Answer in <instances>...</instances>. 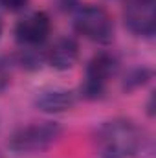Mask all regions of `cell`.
Masks as SVG:
<instances>
[{"mask_svg": "<svg viewBox=\"0 0 156 158\" xmlns=\"http://www.w3.org/2000/svg\"><path fill=\"white\" fill-rule=\"evenodd\" d=\"M142 143V131L130 119L105 121L94 132V149L99 158H132Z\"/></svg>", "mask_w": 156, "mask_h": 158, "instance_id": "cell-1", "label": "cell"}, {"mask_svg": "<svg viewBox=\"0 0 156 158\" xmlns=\"http://www.w3.org/2000/svg\"><path fill=\"white\" fill-rule=\"evenodd\" d=\"M61 132L63 129L55 121H37L15 131L7 145L13 153H18V155L40 153V151H46L50 145H53L61 138Z\"/></svg>", "mask_w": 156, "mask_h": 158, "instance_id": "cell-2", "label": "cell"}, {"mask_svg": "<svg viewBox=\"0 0 156 158\" xmlns=\"http://www.w3.org/2000/svg\"><path fill=\"white\" fill-rule=\"evenodd\" d=\"M74 26L79 35L84 39L97 42V44H109L114 39V22L107 9L99 6H84L79 7L74 17Z\"/></svg>", "mask_w": 156, "mask_h": 158, "instance_id": "cell-3", "label": "cell"}, {"mask_svg": "<svg viewBox=\"0 0 156 158\" xmlns=\"http://www.w3.org/2000/svg\"><path fill=\"white\" fill-rule=\"evenodd\" d=\"M117 66H119L117 59L109 52H101V53L94 55L86 66V79L81 86L83 96L88 99L101 98L105 94L107 83L116 76Z\"/></svg>", "mask_w": 156, "mask_h": 158, "instance_id": "cell-4", "label": "cell"}, {"mask_svg": "<svg viewBox=\"0 0 156 158\" xmlns=\"http://www.w3.org/2000/svg\"><path fill=\"white\" fill-rule=\"evenodd\" d=\"M123 20L130 33L153 37L156 31V0H127Z\"/></svg>", "mask_w": 156, "mask_h": 158, "instance_id": "cell-5", "label": "cell"}, {"mask_svg": "<svg viewBox=\"0 0 156 158\" xmlns=\"http://www.w3.org/2000/svg\"><path fill=\"white\" fill-rule=\"evenodd\" d=\"M51 31V20L44 11H33L20 19L15 26V37L26 48H35L48 39Z\"/></svg>", "mask_w": 156, "mask_h": 158, "instance_id": "cell-6", "label": "cell"}, {"mask_svg": "<svg viewBox=\"0 0 156 158\" xmlns=\"http://www.w3.org/2000/svg\"><path fill=\"white\" fill-rule=\"evenodd\" d=\"M76 92L74 90H66V88H46L40 90L35 96V107L42 112H64L70 110L76 105Z\"/></svg>", "mask_w": 156, "mask_h": 158, "instance_id": "cell-7", "label": "cell"}, {"mask_svg": "<svg viewBox=\"0 0 156 158\" xmlns=\"http://www.w3.org/2000/svg\"><path fill=\"white\" fill-rule=\"evenodd\" d=\"M79 57V46L77 42L70 37L55 40L50 50L46 52V61L51 68L55 70H68L77 63Z\"/></svg>", "mask_w": 156, "mask_h": 158, "instance_id": "cell-8", "label": "cell"}, {"mask_svg": "<svg viewBox=\"0 0 156 158\" xmlns=\"http://www.w3.org/2000/svg\"><path fill=\"white\" fill-rule=\"evenodd\" d=\"M149 79H151V70H147V68H138V70H134V72L127 77L125 88H134V86L145 85Z\"/></svg>", "mask_w": 156, "mask_h": 158, "instance_id": "cell-9", "label": "cell"}, {"mask_svg": "<svg viewBox=\"0 0 156 158\" xmlns=\"http://www.w3.org/2000/svg\"><path fill=\"white\" fill-rule=\"evenodd\" d=\"M30 0H0V6L6 9V11H22L26 6H28Z\"/></svg>", "mask_w": 156, "mask_h": 158, "instance_id": "cell-10", "label": "cell"}, {"mask_svg": "<svg viewBox=\"0 0 156 158\" xmlns=\"http://www.w3.org/2000/svg\"><path fill=\"white\" fill-rule=\"evenodd\" d=\"M6 85H7V70H6L4 63L0 61V90H2Z\"/></svg>", "mask_w": 156, "mask_h": 158, "instance_id": "cell-11", "label": "cell"}, {"mask_svg": "<svg viewBox=\"0 0 156 158\" xmlns=\"http://www.w3.org/2000/svg\"><path fill=\"white\" fill-rule=\"evenodd\" d=\"M0 35H2V22H0Z\"/></svg>", "mask_w": 156, "mask_h": 158, "instance_id": "cell-12", "label": "cell"}]
</instances>
